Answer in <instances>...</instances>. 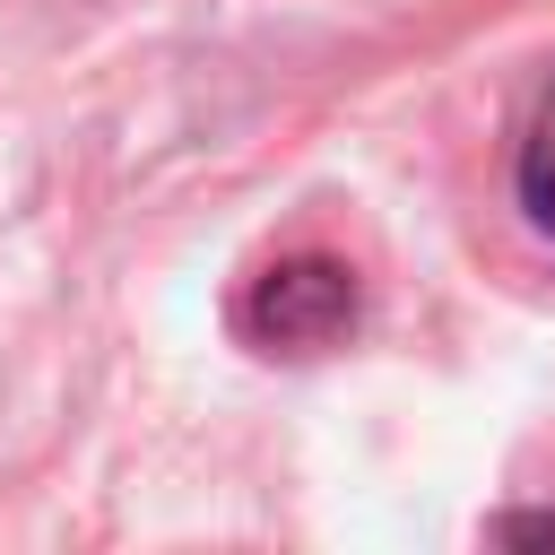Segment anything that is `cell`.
I'll use <instances>...</instances> for the list:
<instances>
[{
    "mask_svg": "<svg viewBox=\"0 0 555 555\" xmlns=\"http://www.w3.org/2000/svg\"><path fill=\"white\" fill-rule=\"evenodd\" d=\"M234 330L260 356H321L356 330V269L330 260V251H286L243 286Z\"/></svg>",
    "mask_w": 555,
    "mask_h": 555,
    "instance_id": "1",
    "label": "cell"
},
{
    "mask_svg": "<svg viewBox=\"0 0 555 555\" xmlns=\"http://www.w3.org/2000/svg\"><path fill=\"white\" fill-rule=\"evenodd\" d=\"M512 191H520L529 225L555 234V78H546V95L529 104V130H520V156H512Z\"/></svg>",
    "mask_w": 555,
    "mask_h": 555,
    "instance_id": "2",
    "label": "cell"
},
{
    "mask_svg": "<svg viewBox=\"0 0 555 555\" xmlns=\"http://www.w3.org/2000/svg\"><path fill=\"white\" fill-rule=\"evenodd\" d=\"M494 538H512V546H555V512H512V520H494Z\"/></svg>",
    "mask_w": 555,
    "mask_h": 555,
    "instance_id": "3",
    "label": "cell"
}]
</instances>
